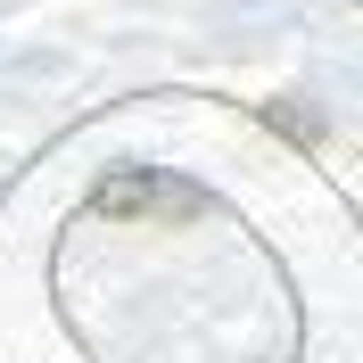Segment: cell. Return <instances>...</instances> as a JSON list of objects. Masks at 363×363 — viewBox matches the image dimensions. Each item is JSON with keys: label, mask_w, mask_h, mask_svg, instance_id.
Listing matches in <instances>:
<instances>
[{"label": "cell", "mask_w": 363, "mask_h": 363, "mask_svg": "<svg viewBox=\"0 0 363 363\" xmlns=\"http://www.w3.org/2000/svg\"><path fill=\"white\" fill-rule=\"evenodd\" d=\"M264 116H272V124H289L297 140H322V124H314V116H306V108H264Z\"/></svg>", "instance_id": "2"}, {"label": "cell", "mask_w": 363, "mask_h": 363, "mask_svg": "<svg viewBox=\"0 0 363 363\" xmlns=\"http://www.w3.org/2000/svg\"><path fill=\"white\" fill-rule=\"evenodd\" d=\"M91 215H108V223H199L206 215V190L182 174H157V165H124V174H108L99 190H91Z\"/></svg>", "instance_id": "1"}]
</instances>
